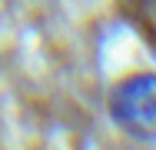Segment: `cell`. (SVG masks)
<instances>
[{
  "instance_id": "obj_1",
  "label": "cell",
  "mask_w": 156,
  "mask_h": 150,
  "mask_svg": "<svg viewBox=\"0 0 156 150\" xmlns=\"http://www.w3.org/2000/svg\"><path fill=\"white\" fill-rule=\"evenodd\" d=\"M110 120L133 140H156V73L140 70L116 80L106 93Z\"/></svg>"
},
{
  "instance_id": "obj_2",
  "label": "cell",
  "mask_w": 156,
  "mask_h": 150,
  "mask_svg": "<svg viewBox=\"0 0 156 150\" xmlns=\"http://www.w3.org/2000/svg\"><path fill=\"white\" fill-rule=\"evenodd\" d=\"M116 13L156 54V0H116Z\"/></svg>"
}]
</instances>
